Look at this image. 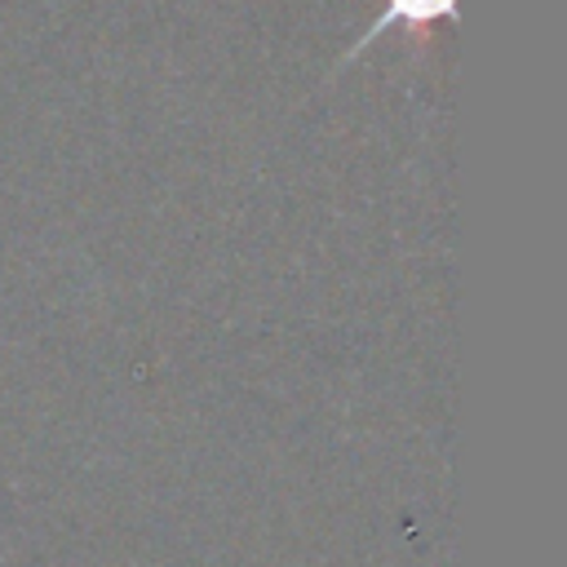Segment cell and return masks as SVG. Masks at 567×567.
I'll list each match as a JSON object with an SVG mask.
<instances>
[{"instance_id":"6da1fadb","label":"cell","mask_w":567,"mask_h":567,"mask_svg":"<svg viewBox=\"0 0 567 567\" xmlns=\"http://www.w3.org/2000/svg\"><path fill=\"white\" fill-rule=\"evenodd\" d=\"M447 9H452V0H385L381 22H377V27H372V31H368V35H363L354 49H363V44H368L372 35H381L385 27H416V31H421V27L439 22ZM354 49H350V53H354Z\"/></svg>"}]
</instances>
